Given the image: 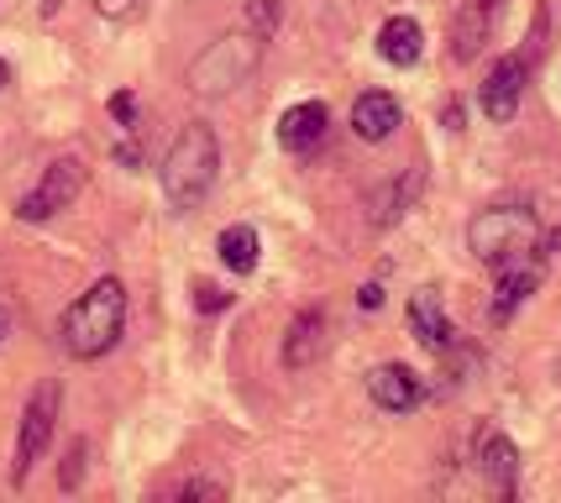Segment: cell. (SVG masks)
Returning a JSON list of instances; mask_svg holds the SVG:
<instances>
[{
  "mask_svg": "<svg viewBox=\"0 0 561 503\" xmlns=\"http://www.w3.org/2000/svg\"><path fill=\"white\" fill-rule=\"evenodd\" d=\"M420 184H425V173H420V168H410V173H404V179H393L383 194H373V226H393V220L415 205Z\"/></svg>",
  "mask_w": 561,
  "mask_h": 503,
  "instance_id": "obj_18",
  "label": "cell"
},
{
  "mask_svg": "<svg viewBox=\"0 0 561 503\" xmlns=\"http://www.w3.org/2000/svg\"><path fill=\"white\" fill-rule=\"evenodd\" d=\"M5 84H11V69H5V58H0V90H5Z\"/></svg>",
  "mask_w": 561,
  "mask_h": 503,
  "instance_id": "obj_27",
  "label": "cell"
},
{
  "mask_svg": "<svg viewBox=\"0 0 561 503\" xmlns=\"http://www.w3.org/2000/svg\"><path fill=\"white\" fill-rule=\"evenodd\" d=\"M84 461H90V446H84V441H73V446H69V461H64V488H79Z\"/></svg>",
  "mask_w": 561,
  "mask_h": 503,
  "instance_id": "obj_22",
  "label": "cell"
},
{
  "mask_svg": "<svg viewBox=\"0 0 561 503\" xmlns=\"http://www.w3.org/2000/svg\"><path fill=\"white\" fill-rule=\"evenodd\" d=\"M95 11L105 22H131V16L142 11V0H95Z\"/></svg>",
  "mask_w": 561,
  "mask_h": 503,
  "instance_id": "obj_21",
  "label": "cell"
},
{
  "mask_svg": "<svg viewBox=\"0 0 561 503\" xmlns=\"http://www.w3.org/2000/svg\"><path fill=\"white\" fill-rule=\"evenodd\" d=\"M79 190H84V163H79V158H53V163L43 168V179H37V190L16 205V216L53 220L58 210H69L73 199H79Z\"/></svg>",
  "mask_w": 561,
  "mask_h": 503,
  "instance_id": "obj_6",
  "label": "cell"
},
{
  "mask_svg": "<svg viewBox=\"0 0 561 503\" xmlns=\"http://www.w3.org/2000/svg\"><path fill=\"white\" fill-rule=\"evenodd\" d=\"M478 467H483V478H489L493 493L514 499V482H519V446H514L510 435L483 431V441H478Z\"/></svg>",
  "mask_w": 561,
  "mask_h": 503,
  "instance_id": "obj_11",
  "label": "cell"
},
{
  "mask_svg": "<svg viewBox=\"0 0 561 503\" xmlns=\"http://www.w3.org/2000/svg\"><path fill=\"white\" fill-rule=\"evenodd\" d=\"M216 252H220V263L231 267V273H257V263H263V241H257V231L242 226V220L220 231Z\"/></svg>",
  "mask_w": 561,
  "mask_h": 503,
  "instance_id": "obj_17",
  "label": "cell"
},
{
  "mask_svg": "<svg viewBox=\"0 0 561 503\" xmlns=\"http://www.w3.org/2000/svg\"><path fill=\"white\" fill-rule=\"evenodd\" d=\"M257 53H263V37H252V32H226V37H216V43L190 64V90H195V95H210V100L231 95L237 84L252 79Z\"/></svg>",
  "mask_w": 561,
  "mask_h": 503,
  "instance_id": "obj_4",
  "label": "cell"
},
{
  "mask_svg": "<svg viewBox=\"0 0 561 503\" xmlns=\"http://www.w3.org/2000/svg\"><path fill=\"white\" fill-rule=\"evenodd\" d=\"M111 116L122 121V126H131V121H137V100L126 95V90H122V95H111Z\"/></svg>",
  "mask_w": 561,
  "mask_h": 503,
  "instance_id": "obj_24",
  "label": "cell"
},
{
  "mask_svg": "<svg viewBox=\"0 0 561 503\" xmlns=\"http://www.w3.org/2000/svg\"><path fill=\"white\" fill-rule=\"evenodd\" d=\"M58 384H37L32 388V399H26V414H22V435H16V461H11V482H26L32 478V467L43 461L53 441V425H58Z\"/></svg>",
  "mask_w": 561,
  "mask_h": 503,
  "instance_id": "obj_5",
  "label": "cell"
},
{
  "mask_svg": "<svg viewBox=\"0 0 561 503\" xmlns=\"http://www.w3.org/2000/svg\"><path fill=\"white\" fill-rule=\"evenodd\" d=\"M519 95H525V58L519 53H510V58H499L489 69V79H483V116L489 121H514V111H519Z\"/></svg>",
  "mask_w": 561,
  "mask_h": 503,
  "instance_id": "obj_9",
  "label": "cell"
},
{
  "mask_svg": "<svg viewBox=\"0 0 561 503\" xmlns=\"http://www.w3.org/2000/svg\"><path fill=\"white\" fill-rule=\"evenodd\" d=\"M126 331V284L122 278H100L90 284L64 315V352L79 362L105 357Z\"/></svg>",
  "mask_w": 561,
  "mask_h": 503,
  "instance_id": "obj_2",
  "label": "cell"
},
{
  "mask_svg": "<svg viewBox=\"0 0 561 503\" xmlns=\"http://www.w3.org/2000/svg\"><path fill=\"white\" fill-rule=\"evenodd\" d=\"M399 121H404V111H399V100H393L389 90H367V95H357V105H352V132H357L363 142H389Z\"/></svg>",
  "mask_w": 561,
  "mask_h": 503,
  "instance_id": "obj_13",
  "label": "cell"
},
{
  "mask_svg": "<svg viewBox=\"0 0 561 503\" xmlns=\"http://www.w3.org/2000/svg\"><path fill=\"white\" fill-rule=\"evenodd\" d=\"M467 247H472L478 263L514 267L540 247V220L525 205H489V210H478L467 220Z\"/></svg>",
  "mask_w": 561,
  "mask_h": 503,
  "instance_id": "obj_3",
  "label": "cell"
},
{
  "mask_svg": "<svg viewBox=\"0 0 561 503\" xmlns=\"http://www.w3.org/2000/svg\"><path fill=\"white\" fill-rule=\"evenodd\" d=\"M195 305L199 310H226V305H231V294L216 288V284H195Z\"/></svg>",
  "mask_w": 561,
  "mask_h": 503,
  "instance_id": "obj_23",
  "label": "cell"
},
{
  "mask_svg": "<svg viewBox=\"0 0 561 503\" xmlns=\"http://www.w3.org/2000/svg\"><path fill=\"white\" fill-rule=\"evenodd\" d=\"M220 168V142L205 121H190L179 137H173L169 158H163V199H169L173 216H195L205 205V194L216 184Z\"/></svg>",
  "mask_w": 561,
  "mask_h": 503,
  "instance_id": "obj_1",
  "label": "cell"
},
{
  "mask_svg": "<svg viewBox=\"0 0 561 503\" xmlns=\"http://www.w3.org/2000/svg\"><path fill=\"white\" fill-rule=\"evenodd\" d=\"M410 331H415V341L425 352H451L457 331H451V320H446V305H440L436 288H420L415 299H410Z\"/></svg>",
  "mask_w": 561,
  "mask_h": 503,
  "instance_id": "obj_12",
  "label": "cell"
},
{
  "mask_svg": "<svg viewBox=\"0 0 561 503\" xmlns=\"http://www.w3.org/2000/svg\"><path fill=\"white\" fill-rule=\"evenodd\" d=\"M0 341H5V315H0Z\"/></svg>",
  "mask_w": 561,
  "mask_h": 503,
  "instance_id": "obj_28",
  "label": "cell"
},
{
  "mask_svg": "<svg viewBox=\"0 0 561 503\" xmlns=\"http://www.w3.org/2000/svg\"><path fill=\"white\" fill-rule=\"evenodd\" d=\"M325 126H331V111L320 100H299V105H289L278 116V142L289 147V152H310L325 137Z\"/></svg>",
  "mask_w": 561,
  "mask_h": 503,
  "instance_id": "obj_14",
  "label": "cell"
},
{
  "mask_svg": "<svg viewBox=\"0 0 561 503\" xmlns=\"http://www.w3.org/2000/svg\"><path fill=\"white\" fill-rule=\"evenodd\" d=\"M357 305H363V310H378V305H383V288H378V284H367L363 294H357Z\"/></svg>",
  "mask_w": 561,
  "mask_h": 503,
  "instance_id": "obj_25",
  "label": "cell"
},
{
  "mask_svg": "<svg viewBox=\"0 0 561 503\" xmlns=\"http://www.w3.org/2000/svg\"><path fill=\"white\" fill-rule=\"evenodd\" d=\"M37 5H43V16H58V5H64V0H37Z\"/></svg>",
  "mask_w": 561,
  "mask_h": 503,
  "instance_id": "obj_26",
  "label": "cell"
},
{
  "mask_svg": "<svg viewBox=\"0 0 561 503\" xmlns=\"http://www.w3.org/2000/svg\"><path fill=\"white\" fill-rule=\"evenodd\" d=\"M284 22V0H247V26H252V37H263L268 43L273 32Z\"/></svg>",
  "mask_w": 561,
  "mask_h": 503,
  "instance_id": "obj_19",
  "label": "cell"
},
{
  "mask_svg": "<svg viewBox=\"0 0 561 503\" xmlns=\"http://www.w3.org/2000/svg\"><path fill=\"white\" fill-rule=\"evenodd\" d=\"M493 16H499V0H462L457 22H451V58L457 64H472L483 43L493 37Z\"/></svg>",
  "mask_w": 561,
  "mask_h": 503,
  "instance_id": "obj_10",
  "label": "cell"
},
{
  "mask_svg": "<svg viewBox=\"0 0 561 503\" xmlns=\"http://www.w3.org/2000/svg\"><path fill=\"white\" fill-rule=\"evenodd\" d=\"M540 288V267L536 263H514V267H504V278H499V288H493V320H510L530 294Z\"/></svg>",
  "mask_w": 561,
  "mask_h": 503,
  "instance_id": "obj_16",
  "label": "cell"
},
{
  "mask_svg": "<svg viewBox=\"0 0 561 503\" xmlns=\"http://www.w3.org/2000/svg\"><path fill=\"white\" fill-rule=\"evenodd\" d=\"M367 393H373V404L389 409V414H410V409L425 399V384H420V373H410L404 362H383V367L367 373Z\"/></svg>",
  "mask_w": 561,
  "mask_h": 503,
  "instance_id": "obj_8",
  "label": "cell"
},
{
  "mask_svg": "<svg viewBox=\"0 0 561 503\" xmlns=\"http://www.w3.org/2000/svg\"><path fill=\"white\" fill-rule=\"evenodd\" d=\"M179 499L184 503H220L226 499V478H220V472H199V478H190L179 488Z\"/></svg>",
  "mask_w": 561,
  "mask_h": 503,
  "instance_id": "obj_20",
  "label": "cell"
},
{
  "mask_svg": "<svg viewBox=\"0 0 561 503\" xmlns=\"http://www.w3.org/2000/svg\"><path fill=\"white\" fill-rule=\"evenodd\" d=\"M420 53H425V32H420L415 16H389L378 26V58L393 64V69H415Z\"/></svg>",
  "mask_w": 561,
  "mask_h": 503,
  "instance_id": "obj_15",
  "label": "cell"
},
{
  "mask_svg": "<svg viewBox=\"0 0 561 503\" xmlns=\"http://www.w3.org/2000/svg\"><path fill=\"white\" fill-rule=\"evenodd\" d=\"M325 346H331V320H325V310H299L289 320V331H284V367L305 373V367H316V362L325 357Z\"/></svg>",
  "mask_w": 561,
  "mask_h": 503,
  "instance_id": "obj_7",
  "label": "cell"
}]
</instances>
